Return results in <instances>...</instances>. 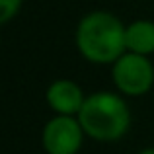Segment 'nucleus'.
I'll use <instances>...</instances> for the list:
<instances>
[{
  "label": "nucleus",
  "instance_id": "6",
  "mask_svg": "<svg viewBox=\"0 0 154 154\" xmlns=\"http://www.w3.org/2000/svg\"><path fill=\"white\" fill-rule=\"evenodd\" d=\"M125 45L137 55H146L154 51V23L135 22L125 31Z\"/></svg>",
  "mask_w": 154,
  "mask_h": 154
},
{
  "label": "nucleus",
  "instance_id": "7",
  "mask_svg": "<svg viewBox=\"0 0 154 154\" xmlns=\"http://www.w3.org/2000/svg\"><path fill=\"white\" fill-rule=\"evenodd\" d=\"M22 0H0V23L12 20L20 10Z\"/></svg>",
  "mask_w": 154,
  "mask_h": 154
},
{
  "label": "nucleus",
  "instance_id": "3",
  "mask_svg": "<svg viewBox=\"0 0 154 154\" xmlns=\"http://www.w3.org/2000/svg\"><path fill=\"white\" fill-rule=\"evenodd\" d=\"M113 80L119 86V90H123L129 96L144 94L152 86L154 80L152 64L143 55H137V53L123 55L117 59L113 66Z\"/></svg>",
  "mask_w": 154,
  "mask_h": 154
},
{
  "label": "nucleus",
  "instance_id": "8",
  "mask_svg": "<svg viewBox=\"0 0 154 154\" xmlns=\"http://www.w3.org/2000/svg\"><path fill=\"white\" fill-rule=\"evenodd\" d=\"M140 154H154V148H148V150H143Z\"/></svg>",
  "mask_w": 154,
  "mask_h": 154
},
{
  "label": "nucleus",
  "instance_id": "1",
  "mask_svg": "<svg viewBox=\"0 0 154 154\" xmlns=\"http://www.w3.org/2000/svg\"><path fill=\"white\" fill-rule=\"evenodd\" d=\"M125 27L115 16L107 12H94L78 26L76 43L78 49L92 63H111L123 57Z\"/></svg>",
  "mask_w": 154,
  "mask_h": 154
},
{
  "label": "nucleus",
  "instance_id": "2",
  "mask_svg": "<svg viewBox=\"0 0 154 154\" xmlns=\"http://www.w3.org/2000/svg\"><path fill=\"white\" fill-rule=\"evenodd\" d=\"M80 127L98 140H115L129 127V111L113 94H96L80 107Z\"/></svg>",
  "mask_w": 154,
  "mask_h": 154
},
{
  "label": "nucleus",
  "instance_id": "5",
  "mask_svg": "<svg viewBox=\"0 0 154 154\" xmlns=\"http://www.w3.org/2000/svg\"><path fill=\"white\" fill-rule=\"evenodd\" d=\"M47 100L53 105V109L60 111L63 115L80 111V107L84 105L80 88L74 82H68V80H59V82L53 84L47 92Z\"/></svg>",
  "mask_w": 154,
  "mask_h": 154
},
{
  "label": "nucleus",
  "instance_id": "4",
  "mask_svg": "<svg viewBox=\"0 0 154 154\" xmlns=\"http://www.w3.org/2000/svg\"><path fill=\"white\" fill-rule=\"evenodd\" d=\"M82 143L80 123L68 115H60L47 123L43 131V144L49 154H74Z\"/></svg>",
  "mask_w": 154,
  "mask_h": 154
}]
</instances>
